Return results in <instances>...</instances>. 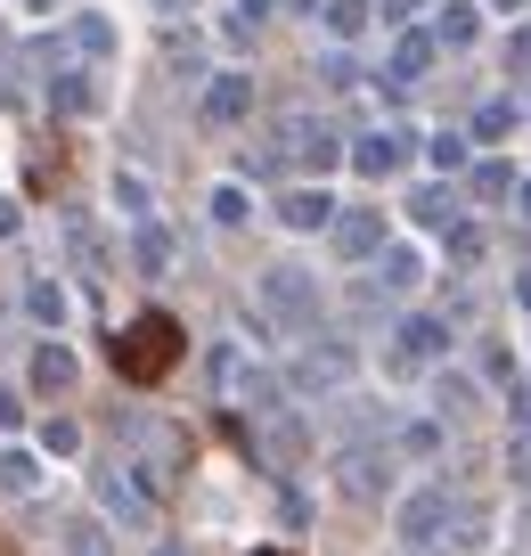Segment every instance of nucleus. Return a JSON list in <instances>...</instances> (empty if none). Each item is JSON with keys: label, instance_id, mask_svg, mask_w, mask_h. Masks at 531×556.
<instances>
[{"label": "nucleus", "instance_id": "obj_36", "mask_svg": "<svg viewBox=\"0 0 531 556\" xmlns=\"http://www.w3.org/2000/svg\"><path fill=\"white\" fill-rule=\"evenodd\" d=\"M17 417H25V409H17V393H0V434H9V426H17Z\"/></svg>", "mask_w": 531, "mask_h": 556}, {"label": "nucleus", "instance_id": "obj_14", "mask_svg": "<svg viewBox=\"0 0 531 556\" xmlns=\"http://www.w3.org/2000/svg\"><path fill=\"white\" fill-rule=\"evenodd\" d=\"M74 368H83V361H74L66 344H41L34 361H25V384H34V393H66V384H74Z\"/></svg>", "mask_w": 531, "mask_h": 556}, {"label": "nucleus", "instance_id": "obj_29", "mask_svg": "<svg viewBox=\"0 0 531 556\" xmlns=\"http://www.w3.org/2000/svg\"><path fill=\"white\" fill-rule=\"evenodd\" d=\"M401 451H409V458H433V451H442V426H433V417H417V426H401Z\"/></svg>", "mask_w": 531, "mask_h": 556}, {"label": "nucleus", "instance_id": "obj_6", "mask_svg": "<svg viewBox=\"0 0 531 556\" xmlns=\"http://www.w3.org/2000/svg\"><path fill=\"white\" fill-rule=\"evenodd\" d=\"M433 58H442L433 25H401V34H393V58H384V66H393V83H426Z\"/></svg>", "mask_w": 531, "mask_h": 556}, {"label": "nucleus", "instance_id": "obj_26", "mask_svg": "<svg viewBox=\"0 0 531 556\" xmlns=\"http://www.w3.org/2000/svg\"><path fill=\"white\" fill-rule=\"evenodd\" d=\"M41 451H50V458H74V451H83V426H74V417H50V426H41Z\"/></svg>", "mask_w": 531, "mask_h": 556}, {"label": "nucleus", "instance_id": "obj_3", "mask_svg": "<svg viewBox=\"0 0 531 556\" xmlns=\"http://www.w3.org/2000/svg\"><path fill=\"white\" fill-rule=\"evenodd\" d=\"M352 368H361V352L343 344V336H327V344H303V352H294L287 384H294V393H343V384H352Z\"/></svg>", "mask_w": 531, "mask_h": 556}, {"label": "nucleus", "instance_id": "obj_20", "mask_svg": "<svg viewBox=\"0 0 531 556\" xmlns=\"http://www.w3.org/2000/svg\"><path fill=\"white\" fill-rule=\"evenodd\" d=\"M515 123H523V106H515V99H491V106L475 115V139H482V148H498V139H515Z\"/></svg>", "mask_w": 531, "mask_h": 556}, {"label": "nucleus", "instance_id": "obj_33", "mask_svg": "<svg viewBox=\"0 0 531 556\" xmlns=\"http://www.w3.org/2000/svg\"><path fill=\"white\" fill-rule=\"evenodd\" d=\"M433 164H442V173H466V139L442 131V139H433Z\"/></svg>", "mask_w": 531, "mask_h": 556}, {"label": "nucleus", "instance_id": "obj_28", "mask_svg": "<svg viewBox=\"0 0 531 556\" xmlns=\"http://www.w3.org/2000/svg\"><path fill=\"white\" fill-rule=\"evenodd\" d=\"M475 197H482V205H507V197H515V173H507V164H482V173H475Z\"/></svg>", "mask_w": 531, "mask_h": 556}, {"label": "nucleus", "instance_id": "obj_18", "mask_svg": "<svg viewBox=\"0 0 531 556\" xmlns=\"http://www.w3.org/2000/svg\"><path fill=\"white\" fill-rule=\"evenodd\" d=\"M377 278H384V287H393V295H409L417 278H426V262H417L409 245H393V238H384V245H377Z\"/></svg>", "mask_w": 531, "mask_h": 556}, {"label": "nucleus", "instance_id": "obj_30", "mask_svg": "<svg viewBox=\"0 0 531 556\" xmlns=\"http://www.w3.org/2000/svg\"><path fill=\"white\" fill-rule=\"evenodd\" d=\"M507 475L531 491V426H515V434H507Z\"/></svg>", "mask_w": 531, "mask_h": 556}, {"label": "nucleus", "instance_id": "obj_7", "mask_svg": "<svg viewBox=\"0 0 531 556\" xmlns=\"http://www.w3.org/2000/svg\"><path fill=\"white\" fill-rule=\"evenodd\" d=\"M327 238H336V254H343V262H377V245H384V213H336V222H327Z\"/></svg>", "mask_w": 531, "mask_h": 556}, {"label": "nucleus", "instance_id": "obj_19", "mask_svg": "<svg viewBox=\"0 0 531 556\" xmlns=\"http://www.w3.org/2000/svg\"><path fill=\"white\" fill-rule=\"evenodd\" d=\"M34 483H41V458L25 451V442H0V491H17V500H25Z\"/></svg>", "mask_w": 531, "mask_h": 556}, {"label": "nucleus", "instance_id": "obj_24", "mask_svg": "<svg viewBox=\"0 0 531 556\" xmlns=\"http://www.w3.org/2000/svg\"><path fill=\"white\" fill-rule=\"evenodd\" d=\"M74 41H83L90 58H106V50H115V25H106L99 9H83V17H74Z\"/></svg>", "mask_w": 531, "mask_h": 556}, {"label": "nucleus", "instance_id": "obj_8", "mask_svg": "<svg viewBox=\"0 0 531 556\" xmlns=\"http://www.w3.org/2000/svg\"><path fill=\"white\" fill-rule=\"evenodd\" d=\"M245 115H254V74H213L205 83V123L229 131V123H245Z\"/></svg>", "mask_w": 531, "mask_h": 556}, {"label": "nucleus", "instance_id": "obj_43", "mask_svg": "<svg viewBox=\"0 0 531 556\" xmlns=\"http://www.w3.org/2000/svg\"><path fill=\"white\" fill-rule=\"evenodd\" d=\"M491 9H507V17H515V9H531V0H491Z\"/></svg>", "mask_w": 531, "mask_h": 556}, {"label": "nucleus", "instance_id": "obj_21", "mask_svg": "<svg viewBox=\"0 0 531 556\" xmlns=\"http://www.w3.org/2000/svg\"><path fill=\"white\" fill-rule=\"evenodd\" d=\"M25 312H34L41 328H58V319H66V287H58V278H34V287H25Z\"/></svg>", "mask_w": 531, "mask_h": 556}, {"label": "nucleus", "instance_id": "obj_38", "mask_svg": "<svg viewBox=\"0 0 531 556\" xmlns=\"http://www.w3.org/2000/svg\"><path fill=\"white\" fill-rule=\"evenodd\" d=\"M384 17H417V0H384Z\"/></svg>", "mask_w": 531, "mask_h": 556}, {"label": "nucleus", "instance_id": "obj_25", "mask_svg": "<svg viewBox=\"0 0 531 556\" xmlns=\"http://www.w3.org/2000/svg\"><path fill=\"white\" fill-rule=\"evenodd\" d=\"M50 106H58V115H90V83H83V74H58V83H50Z\"/></svg>", "mask_w": 531, "mask_h": 556}, {"label": "nucleus", "instance_id": "obj_4", "mask_svg": "<svg viewBox=\"0 0 531 556\" xmlns=\"http://www.w3.org/2000/svg\"><path fill=\"white\" fill-rule=\"evenodd\" d=\"M327 475H336V491H352V500H368V507L393 491V458H384L377 442H343V451L327 458Z\"/></svg>", "mask_w": 531, "mask_h": 556}, {"label": "nucleus", "instance_id": "obj_44", "mask_svg": "<svg viewBox=\"0 0 531 556\" xmlns=\"http://www.w3.org/2000/svg\"><path fill=\"white\" fill-rule=\"evenodd\" d=\"M155 556H180V548H172V540H164V548H155Z\"/></svg>", "mask_w": 531, "mask_h": 556}, {"label": "nucleus", "instance_id": "obj_45", "mask_svg": "<svg viewBox=\"0 0 531 556\" xmlns=\"http://www.w3.org/2000/svg\"><path fill=\"white\" fill-rule=\"evenodd\" d=\"M34 9H50V0H34Z\"/></svg>", "mask_w": 531, "mask_h": 556}, {"label": "nucleus", "instance_id": "obj_22", "mask_svg": "<svg viewBox=\"0 0 531 556\" xmlns=\"http://www.w3.org/2000/svg\"><path fill=\"white\" fill-rule=\"evenodd\" d=\"M491 254V229L482 222H450V262H482Z\"/></svg>", "mask_w": 531, "mask_h": 556}, {"label": "nucleus", "instance_id": "obj_15", "mask_svg": "<svg viewBox=\"0 0 531 556\" xmlns=\"http://www.w3.org/2000/svg\"><path fill=\"white\" fill-rule=\"evenodd\" d=\"M58 556H115L99 516H58Z\"/></svg>", "mask_w": 531, "mask_h": 556}, {"label": "nucleus", "instance_id": "obj_2", "mask_svg": "<svg viewBox=\"0 0 531 556\" xmlns=\"http://www.w3.org/2000/svg\"><path fill=\"white\" fill-rule=\"evenodd\" d=\"M262 312L278 319V328H311V319H319V278L311 270H294V262H278V270H262Z\"/></svg>", "mask_w": 531, "mask_h": 556}, {"label": "nucleus", "instance_id": "obj_42", "mask_svg": "<svg viewBox=\"0 0 531 556\" xmlns=\"http://www.w3.org/2000/svg\"><path fill=\"white\" fill-rule=\"evenodd\" d=\"M238 9H245V17H262V9H270V0H238Z\"/></svg>", "mask_w": 531, "mask_h": 556}, {"label": "nucleus", "instance_id": "obj_5", "mask_svg": "<svg viewBox=\"0 0 531 556\" xmlns=\"http://www.w3.org/2000/svg\"><path fill=\"white\" fill-rule=\"evenodd\" d=\"M450 516H458V507H450V491H409V500H401V516H393V532L409 540V548H433V540L450 532Z\"/></svg>", "mask_w": 531, "mask_h": 556}, {"label": "nucleus", "instance_id": "obj_17", "mask_svg": "<svg viewBox=\"0 0 531 556\" xmlns=\"http://www.w3.org/2000/svg\"><path fill=\"white\" fill-rule=\"evenodd\" d=\"M475 34H482V9H466V0H450L442 17H433V41H442V50H475Z\"/></svg>", "mask_w": 531, "mask_h": 556}, {"label": "nucleus", "instance_id": "obj_39", "mask_svg": "<svg viewBox=\"0 0 531 556\" xmlns=\"http://www.w3.org/2000/svg\"><path fill=\"white\" fill-rule=\"evenodd\" d=\"M9 229H17V205H0V238H9Z\"/></svg>", "mask_w": 531, "mask_h": 556}, {"label": "nucleus", "instance_id": "obj_31", "mask_svg": "<svg viewBox=\"0 0 531 556\" xmlns=\"http://www.w3.org/2000/svg\"><path fill=\"white\" fill-rule=\"evenodd\" d=\"M327 25H336V34H361V25H368V0H327Z\"/></svg>", "mask_w": 531, "mask_h": 556}, {"label": "nucleus", "instance_id": "obj_11", "mask_svg": "<svg viewBox=\"0 0 531 556\" xmlns=\"http://www.w3.org/2000/svg\"><path fill=\"white\" fill-rule=\"evenodd\" d=\"M401 164H409V139L401 131H368V139H352V173H401Z\"/></svg>", "mask_w": 531, "mask_h": 556}, {"label": "nucleus", "instance_id": "obj_13", "mask_svg": "<svg viewBox=\"0 0 531 556\" xmlns=\"http://www.w3.org/2000/svg\"><path fill=\"white\" fill-rule=\"evenodd\" d=\"M433 409L450 417V426H466V417L482 409V393H475V377H466V368H442V377H433Z\"/></svg>", "mask_w": 531, "mask_h": 556}, {"label": "nucleus", "instance_id": "obj_37", "mask_svg": "<svg viewBox=\"0 0 531 556\" xmlns=\"http://www.w3.org/2000/svg\"><path fill=\"white\" fill-rule=\"evenodd\" d=\"M515 303H523V312H531V270H515Z\"/></svg>", "mask_w": 531, "mask_h": 556}, {"label": "nucleus", "instance_id": "obj_1", "mask_svg": "<svg viewBox=\"0 0 531 556\" xmlns=\"http://www.w3.org/2000/svg\"><path fill=\"white\" fill-rule=\"evenodd\" d=\"M172 352H180V328H172V312H139L131 328L115 336V368L131 384H155L172 368Z\"/></svg>", "mask_w": 531, "mask_h": 556}, {"label": "nucleus", "instance_id": "obj_32", "mask_svg": "<svg viewBox=\"0 0 531 556\" xmlns=\"http://www.w3.org/2000/svg\"><path fill=\"white\" fill-rule=\"evenodd\" d=\"M245 213H254V205H245V189H222V197H213V222H222V229H245Z\"/></svg>", "mask_w": 531, "mask_h": 556}, {"label": "nucleus", "instance_id": "obj_27", "mask_svg": "<svg viewBox=\"0 0 531 556\" xmlns=\"http://www.w3.org/2000/svg\"><path fill=\"white\" fill-rule=\"evenodd\" d=\"M115 213H123V222H148V180H139V173L115 180Z\"/></svg>", "mask_w": 531, "mask_h": 556}, {"label": "nucleus", "instance_id": "obj_40", "mask_svg": "<svg viewBox=\"0 0 531 556\" xmlns=\"http://www.w3.org/2000/svg\"><path fill=\"white\" fill-rule=\"evenodd\" d=\"M515 205H523V222H531V180H523V189H515Z\"/></svg>", "mask_w": 531, "mask_h": 556}, {"label": "nucleus", "instance_id": "obj_16", "mask_svg": "<svg viewBox=\"0 0 531 556\" xmlns=\"http://www.w3.org/2000/svg\"><path fill=\"white\" fill-rule=\"evenodd\" d=\"M131 270H148V278L172 270V229L164 222H131Z\"/></svg>", "mask_w": 531, "mask_h": 556}, {"label": "nucleus", "instance_id": "obj_23", "mask_svg": "<svg viewBox=\"0 0 531 556\" xmlns=\"http://www.w3.org/2000/svg\"><path fill=\"white\" fill-rule=\"evenodd\" d=\"M417 222H426V229H450V222H458V197H450V189H417Z\"/></svg>", "mask_w": 531, "mask_h": 556}, {"label": "nucleus", "instance_id": "obj_41", "mask_svg": "<svg viewBox=\"0 0 531 556\" xmlns=\"http://www.w3.org/2000/svg\"><path fill=\"white\" fill-rule=\"evenodd\" d=\"M155 9H164V17H180V9H189V0H155Z\"/></svg>", "mask_w": 531, "mask_h": 556}, {"label": "nucleus", "instance_id": "obj_34", "mask_svg": "<svg viewBox=\"0 0 531 556\" xmlns=\"http://www.w3.org/2000/svg\"><path fill=\"white\" fill-rule=\"evenodd\" d=\"M507 409H515V426H531V377H523V384H507Z\"/></svg>", "mask_w": 531, "mask_h": 556}, {"label": "nucleus", "instance_id": "obj_9", "mask_svg": "<svg viewBox=\"0 0 531 556\" xmlns=\"http://www.w3.org/2000/svg\"><path fill=\"white\" fill-rule=\"evenodd\" d=\"M401 368H417V361H450V319H426V312H409L401 319Z\"/></svg>", "mask_w": 531, "mask_h": 556}, {"label": "nucleus", "instance_id": "obj_35", "mask_svg": "<svg viewBox=\"0 0 531 556\" xmlns=\"http://www.w3.org/2000/svg\"><path fill=\"white\" fill-rule=\"evenodd\" d=\"M507 66H515V74H531V34H515V50H507Z\"/></svg>", "mask_w": 531, "mask_h": 556}, {"label": "nucleus", "instance_id": "obj_10", "mask_svg": "<svg viewBox=\"0 0 531 556\" xmlns=\"http://www.w3.org/2000/svg\"><path fill=\"white\" fill-rule=\"evenodd\" d=\"M106 507H115L123 523H148V516H155V507H164V500H155V491L139 483L131 467H106Z\"/></svg>", "mask_w": 531, "mask_h": 556}, {"label": "nucleus", "instance_id": "obj_12", "mask_svg": "<svg viewBox=\"0 0 531 556\" xmlns=\"http://www.w3.org/2000/svg\"><path fill=\"white\" fill-rule=\"evenodd\" d=\"M278 222H287V229H327V222H336V197L303 180V189H287V197H278Z\"/></svg>", "mask_w": 531, "mask_h": 556}]
</instances>
